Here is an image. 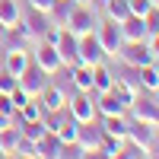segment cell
Listing matches in <instances>:
<instances>
[{"label": "cell", "instance_id": "4316f807", "mask_svg": "<svg viewBox=\"0 0 159 159\" xmlns=\"http://www.w3.org/2000/svg\"><path fill=\"white\" fill-rule=\"evenodd\" d=\"M42 102H38V99H29V102H25V105H19V108H16V115H19V121H35V118H42Z\"/></svg>", "mask_w": 159, "mask_h": 159}, {"label": "cell", "instance_id": "ba28073f", "mask_svg": "<svg viewBox=\"0 0 159 159\" xmlns=\"http://www.w3.org/2000/svg\"><path fill=\"white\" fill-rule=\"evenodd\" d=\"M19 25H22V32L32 38V45H38V42H42V35L48 32V25H51V16L42 13V10H32V7H29V13L19 19Z\"/></svg>", "mask_w": 159, "mask_h": 159}, {"label": "cell", "instance_id": "d6a6232c", "mask_svg": "<svg viewBox=\"0 0 159 159\" xmlns=\"http://www.w3.org/2000/svg\"><path fill=\"white\" fill-rule=\"evenodd\" d=\"M127 3H130V13H134V16H147V10L153 7L150 0H127Z\"/></svg>", "mask_w": 159, "mask_h": 159}, {"label": "cell", "instance_id": "cb8c5ba5", "mask_svg": "<svg viewBox=\"0 0 159 159\" xmlns=\"http://www.w3.org/2000/svg\"><path fill=\"white\" fill-rule=\"evenodd\" d=\"M102 10H105V19H115V22H124L130 16V3L127 0H108Z\"/></svg>", "mask_w": 159, "mask_h": 159}, {"label": "cell", "instance_id": "ab89813d", "mask_svg": "<svg viewBox=\"0 0 159 159\" xmlns=\"http://www.w3.org/2000/svg\"><path fill=\"white\" fill-rule=\"evenodd\" d=\"M3 32H7V29H3V25H0V38H3Z\"/></svg>", "mask_w": 159, "mask_h": 159}, {"label": "cell", "instance_id": "8fae6325", "mask_svg": "<svg viewBox=\"0 0 159 159\" xmlns=\"http://www.w3.org/2000/svg\"><path fill=\"white\" fill-rule=\"evenodd\" d=\"M111 73H115V86H121L124 92H130V96L143 92V86H140V67H130V64L118 61V67Z\"/></svg>", "mask_w": 159, "mask_h": 159}, {"label": "cell", "instance_id": "d4e9b609", "mask_svg": "<svg viewBox=\"0 0 159 159\" xmlns=\"http://www.w3.org/2000/svg\"><path fill=\"white\" fill-rule=\"evenodd\" d=\"M3 35H7V45H10V48H22V51H29V45H32V38L22 32V25H13V29H7Z\"/></svg>", "mask_w": 159, "mask_h": 159}, {"label": "cell", "instance_id": "3957f363", "mask_svg": "<svg viewBox=\"0 0 159 159\" xmlns=\"http://www.w3.org/2000/svg\"><path fill=\"white\" fill-rule=\"evenodd\" d=\"M96 35H99V45L105 51V57H118V51L124 45V35H121V22L115 19H105L96 25Z\"/></svg>", "mask_w": 159, "mask_h": 159}, {"label": "cell", "instance_id": "74e56055", "mask_svg": "<svg viewBox=\"0 0 159 159\" xmlns=\"http://www.w3.org/2000/svg\"><path fill=\"white\" fill-rule=\"evenodd\" d=\"M105 3H108V0H92V7H105Z\"/></svg>", "mask_w": 159, "mask_h": 159}, {"label": "cell", "instance_id": "f35d334b", "mask_svg": "<svg viewBox=\"0 0 159 159\" xmlns=\"http://www.w3.org/2000/svg\"><path fill=\"white\" fill-rule=\"evenodd\" d=\"M153 67H156V70H159V54H156V57H153Z\"/></svg>", "mask_w": 159, "mask_h": 159}, {"label": "cell", "instance_id": "f546056e", "mask_svg": "<svg viewBox=\"0 0 159 159\" xmlns=\"http://www.w3.org/2000/svg\"><path fill=\"white\" fill-rule=\"evenodd\" d=\"M124 140H111V137H102V147H99V156H108V159H118Z\"/></svg>", "mask_w": 159, "mask_h": 159}, {"label": "cell", "instance_id": "836d02e7", "mask_svg": "<svg viewBox=\"0 0 159 159\" xmlns=\"http://www.w3.org/2000/svg\"><path fill=\"white\" fill-rule=\"evenodd\" d=\"M13 124H19V115H7V111H0V130H3V127H13Z\"/></svg>", "mask_w": 159, "mask_h": 159}, {"label": "cell", "instance_id": "5bb4252c", "mask_svg": "<svg viewBox=\"0 0 159 159\" xmlns=\"http://www.w3.org/2000/svg\"><path fill=\"white\" fill-rule=\"evenodd\" d=\"M32 61H35L45 73H57V70L64 67V61H61V54H57V48H54V45H48V42H38Z\"/></svg>", "mask_w": 159, "mask_h": 159}, {"label": "cell", "instance_id": "277c9868", "mask_svg": "<svg viewBox=\"0 0 159 159\" xmlns=\"http://www.w3.org/2000/svg\"><path fill=\"white\" fill-rule=\"evenodd\" d=\"M153 48L150 42H124L121 51H118V61L130 64V67H147V64H153Z\"/></svg>", "mask_w": 159, "mask_h": 159}, {"label": "cell", "instance_id": "44dd1931", "mask_svg": "<svg viewBox=\"0 0 159 159\" xmlns=\"http://www.w3.org/2000/svg\"><path fill=\"white\" fill-rule=\"evenodd\" d=\"M108 89H115V73L105 67V64H96L92 67V92H108Z\"/></svg>", "mask_w": 159, "mask_h": 159}, {"label": "cell", "instance_id": "d6986e66", "mask_svg": "<svg viewBox=\"0 0 159 159\" xmlns=\"http://www.w3.org/2000/svg\"><path fill=\"white\" fill-rule=\"evenodd\" d=\"M29 61H32L29 51H22V48H10L7 57H3V70H10L13 76H19L25 67H29Z\"/></svg>", "mask_w": 159, "mask_h": 159}, {"label": "cell", "instance_id": "52a82bcc", "mask_svg": "<svg viewBox=\"0 0 159 159\" xmlns=\"http://www.w3.org/2000/svg\"><path fill=\"white\" fill-rule=\"evenodd\" d=\"M67 111L73 121H96V96L92 92H76L73 99H67Z\"/></svg>", "mask_w": 159, "mask_h": 159}, {"label": "cell", "instance_id": "603a6c76", "mask_svg": "<svg viewBox=\"0 0 159 159\" xmlns=\"http://www.w3.org/2000/svg\"><path fill=\"white\" fill-rule=\"evenodd\" d=\"M19 124H13V127H3L0 130V156H13L16 153V143H19Z\"/></svg>", "mask_w": 159, "mask_h": 159}, {"label": "cell", "instance_id": "60d3db41", "mask_svg": "<svg viewBox=\"0 0 159 159\" xmlns=\"http://www.w3.org/2000/svg\"><path fill=\"white\" fill-rule=\"evenodd\" d=\"M150 3H153V7H159V0H150Z\"/></svg>", "mask_w": 159, "mask_h": 159}, {"label": "cell", "instance_id": "7c38bea8", "mask_svg": "<svg viewBox=\"0 0 159 159\" xmlns=\"http://www.w3.org/2000/svg\"><path fill=\"white\" fill-rule=\"evenodd\" d=\"M156 130H159V127H150V124H143V121L127 118V140H130V143H137V147H143V150H150V156H153Z\"/></svg>", "mask_w": 159, "mask_h": 159}, {"label": "cell", "instance_id": "ac0fdd59", "mask_svg": "<svg viewBox=\"0 0 159 159\" xmlns=\"http://www.w3.org/2000/svg\"><path fill=\"white\" fill-rule=\"evenodd\" d=\"M35 156L38 159H61V137L45 130V134L35 140Z\"/></svg>", "mask_w": 159, "mask_h": 159}, {"label": "cell", "instance_id": "ffe728a7", "mask_svg": "<svg viewBox=\"0 0 159 159\" xmlns=\"http://www.w3.org/2000/svg\"><path fill=\"white\" fill-rule=\"evenodd\" d=\"M70 83H73L76 92H92V67H89V64L70 67Z\"/></svg>", "mask_w": 159, "mask_h": 159}, {"label": "cell", "instance_id": "83f0119b", "mask_svg": "<svg viewBox=\"0 0 159 159\" xmlns=\"http://www.w3.org/2000/svg\"><path fill=\"white\" fill-rule=\"evenodd\" d=\"M19 134H22V137H29V140H38V137L45 134L42 118H35V121H19Z\"/></svg>", "mask_w": 159, "mask_h": 159}, {"label": "cell", "instance_id": "e575fe53", "mask_svg": "<svg viewBox=\"0 0 159 159\" xmlns=\"http://www.w3.org/2000/svg\"><path fill=\"white\" fill-rule=\"evenodd\" d=\"M32 10H42V13H51V7H54V0H29Z\"/></svg>", "mask_w": 159, "mask_h": 159}, {"label": "cell", "instance_id": "7a4b0ae2", "mask_svg": "<svg viewBox=\"0 0 159 159\" xmlns=\"http://www.w3.org/2000/svg\"><path fill=\"white\" fill-rule=\"evenodd\" d=\"M92 96H96V92H92ZM130 102H134V96L124 92L121 86H115V89L99 92V96H96V111L99 115H127Z\"/></svg>", "mask_w": 159, "mask_h": 159}, {"label": "cell", "instance_id": "484cf974", "mask_svg": "<svg viewBox=\"0 0 159 159\" xmlns=\"http://www.w3.org/2000/svg\"><path fill=\"white\" fill-rule=\"evenodd\" d=\"M140 86H143V92H156V86H159V70L153 67V64L140 67Z\"/></svg>", "mask_w": 159, "mask_h": 159}, {"label": "cell", "instance_id": "b9f144b4", "mask_svg": "<svg viewBox=\"0 0 159 159\" xmlns=\"http://www.w3.org/2000/svg\"><path fill=\"white\" fill-rule=\"evenodd\" d=\"M156 99H159V86H156Z\"/></svg>", "mask_w": 159, "mask_h": 159}, {"label": "cell", "instance_id": "7402d4cb", "mask_svg": "<svg viewBox=\"0 0 159 159\" xmlns=\"http://www.w3.org/2000/svg\"><path fill=\"white\" fill-rule=\"evenodd\" d=\"M19 19H22V10L16 0H0V25L13 29V25H19Z\"/></svg>", "mask_w": 159, "mask_h": 159}, {"label": "cell", "instance_id": "9a60e30c", "mask_svg": "<svg viewBox=\"0 0 159 159\" xmlns=\"http://www.w3.org/2000/svg\"><path fill=\"white\" fill-rule=\"evenodd\" d=\"M35 99L42 102V108H45V111H61V108H67V96H64V89L54 86V83H48Z\"/></svg>", "mask_w": 159, "mask_h": 159}, {"label": "cell", "instance_id": "d590c367", "mask_svg": "<svg viewBox=\"0 0 159 159\" xmlns=\"http://www.w3.org/2000/svg\"><path fill=\"white\" fill-rule=\"evenodd\" d=\"M147 42H150V48H153V54H159V32H153Z\"/></svg>", "mask_w": 159, "mask_h": 159}, {"label": "cell", "instance_id": "2e32d148", "mask_svg": "<svg viewBox=\"0 0 159 159\" xmlns=\"http://www.w3.org/2000/svg\"><path fill=\"white\" fill-rule=\"evenodd\" d=\"M121 35H124V42H147L150 38V29H147V22H143V16H130L121 22Z\"/></svg>", "mask_w": 159, "mask_h": 159}, {"label": "cell", "instance_id": "5b68a950", "mask_svg": "<svg viewBox=\"0 0 159 159\" xmlns=\"http://www.w3.org/2000/svg\"><path fill=\"white\" fill-rule=\"evenodd\" d=\"M102 124L96 121H80L76 124V143L83 147L86 156H99V147H102Z\"/></svg>", "mask_w": 159, "mask_h": 159}, {"label": "cell", "instance_id": "f1b7e54d", "mask_svg": "<svg viewBox=\"0 0 159 159\" xmlns=\"http://www.w3.org/2000/svg\"><path fill=\"white\" fill-rule=\"evenodd\" d=\"M118 159H150V150H143V147H137V143L124 140V147H121V153H118Z\"/></svg>", "mask_w": 159, "mask_h": 159}, {"label": "cell", "instance_id": "1f68e13d", "mask_svg": "<svg viewBox=\"0 0 159 159\" xmlns=\"http://www.w3.org/2000/svg\"><path fill=\"white\" fill-rule=\"evenodd\" d=\"M16 89V76L10 70H0V92H13Z\"/></svg>", "mask_w": 159, "mask_h": 159}, {"label": "cell", "instance_id": "30bf717a", "mask_svg": "<svg viewBox=\"0 0 159 159\" xmlns=\"http://www.w3.org/2000/svg\"><path fill=\"white\" fill-rule=\"evenodd\" d=\"M80 64H89V67H96V64H102L105 61V51H102V45H99V35H96V29L92 32H86V35H80Z\"/></svg>", "mask_w": 159, "mask_h": 159}, {"label": "cell", "instance_id": "8992f818", "mask_svg": "<svg viewBox=\"0 0 159 159\" xmlns=\"http://www.w3.org/2000/svg\"><path fill=\"white\" fill-rule=\"evenodd\" d=\"M16 83H19V86H22V89H25V92H29V96L35 99L38 92H42V89L51 83V73H45V70L35 64V61H29V67H25V70L16 76Z\"/></svg>", "mask_w": 159, "mask_h": 159}, {"label": "cell", "instance_id": "8d00e7d4", "mask_svg": "<svg viewBox=\"0 0 159 159\" xmlns=\"http://www.w3.org/2000/svg\"><path fill=\"white\" fill-rule=\"evenodd\" d=\"M73 3H80V7H92V0H73Z\"/></svg>", "mask_w": 159, "mask_h": 159}, {"label": "cell", "instance_id": "6da1fadb", "mask_svg": "<svg viewBox=\"0 0 159 159\" xmlns=\"http://www.w3.org/2000/svg\"><path fill=\"white\" fill-rule=\"evenodd\" d=\"M127 115L134 118V121L159 127V99H156V92H137L134 102H130V108H127Z\"/></svg>", "mask_w": 159, "mask_h": 159}, {"label": "cell", "instance_id": "4dcf8cb0", "mask_svg": "<svg viewBox=\"0 0 159 159\" xmlns=\"http://www.w3.org/2000/svg\"><path fill=\"white\" fill-rule=\"evenodd\" d=\"M13 156H25V159H38L35 156V140H29V137H19V143H16V153Z\"/></svg>", "mask_w": 159, "mask_h": 159}, {"label": "cell", "instance_id": "4fadbf2b", "mask_svg": "<svg viewBox=\"0 0 159 159\" xmlns=\"http://www.w3.org/2000/svg\"><path fill=\"white\" fill-rule=\"evenodd\" d=\"M80 35H73V32H67L64 29L61 32V38L54 42V48H57V54H61V61H64V67H76L80 64Z\"/></svg>", "mask_w": 159, "mask_h": 159}, {"label": "cell", "instance_id": "9c48e42d", "mask_svg": "<svg viewBox=\"0 0 159 159\" xmlns=\"http://www.w3.org/2000/svg\"><path fill=\"white\" fill-rule=\"evenodd\" d=\"M64 29H67V32H73V35H86V32H92V29H96V16H92V7H80V3H73L70 16H67V22H64Z\"/></svg>", "mask_w": 159, "mask_h": 159}, {"label": "cell", "instance_id": "e0dca14e", "mask_svg": "<svg viewBox=\"0 0 159 159\" xmlns=\"http://www.w3.org/2000/svg\"><path fill=\"white\" fill-rule=\"evenodd\" d=\"M102 134L111 140H127V115H102Z\"/></svg>", "mask_w": 159, "mask_h": 159}]
</instances>
